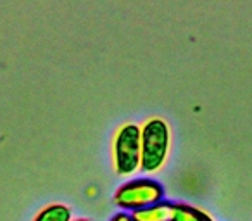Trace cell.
<instances>
[{"instance_id": "obj_2", "label": "cell", "mask_w": 252, "mask_h": 221, "mask_svg": "<svg viewBox=\"0 0 252 221\" xmlns=\"http://www.w3.org/2000/svg\"><path fill=\"white\" fill-rule=\"evenodd\" d=\"M142 166L140 126L125 123L112 138V169L119 176H131Z\"/></svg>"}, {"instance_id": "obj_4", "label": "cell", "mask_w": 252, "mask_h": 221, "mask_svg": "<svg viewBox=\"0 0 252 221\" xmlns=\"http://www.w3.org/2000/svg\"><path fill=\"white\" fill-rule=\"evenodd\" d=\"M173 206H175V202L162 200V202H159V204L145 207V209L133 211V213H130V214L133 221H171Z\"/></svg>"}, {"instance_id": "obj_1", "label": "cell", "mask_w": 252, "mask_h": 221, "mask_svg": "<svg viewBox=\"0 0 252 221\" xmlns=\"http://www.w3.org/2000/svg\"><path fill=\"white\" fill-rule=\"evenodd\" d=\"M140 147L144 173H158L166 164L171 149V130L162 118H151L140 126Z\"/></svg>"}, {"instance_id": "obj_6", "label": "cell", "mask_w": 252, "mask_h": 221, "mask_svg": "<svg viewBox=\"0 0 252 221\" xmlns=\"http://www.w3.org/2000/svg\"><path fill=\"white\" fill-rule=\"evenodd\" d=\"M73 220V213L71 207L66 204H49L42 211H38L33 221H71Z\"/></svg>"}, {"instance_id": "obj_7", "label": "cell", "mask_w": 252, "mask_h": 221, "mask_svg": "<svg viewBox=\"0 0 252 221\" xmlns=\"http://www.w3.org/2000/svg\"><path fill=\"white\" fill-rule=\"evenodd\" d=\"M109 221H133V220H131L130 213H125V211H121V213L114 214V216H112Z\"/></svg>"}, {"instance_id": "obj_8", "label": "cell", "mask_w": 252, "mask_h": 221, "mask_svg": "<svg viewBox=\"0 0 252 221\" xmlns=\"http://www.w3.org/2000/svg\"><path fill=\"white\" fill-rule=\"evenodd\" d=\"M71 221H90V220H87V218H76V220H71Z\"/></svg>"}, {"instance_id": "obj_3", "label": "cell", "mask_w": 252, "mask_h": 221, "mask_svg": "<svg viewBox=\"0 0 252 221\" xmlns=\"http://www.w3.org/2000/svg\"><path fill=\"white\" fill-rule=\"evenodd\" d=\"M114 204L125 213L145 209L164 200V187L152 178H137L123 183L112 197Z\"/></svg>"}, {"instance_id": "obj_5", "label": "cell", "mask_w": 252, "mask_h": 221, "mask_svg": "<svg viewBox=\"0 0 252 221\" xmlns=\"http://www.w3.org/2000/svg\"><path fill=\"white\" fill-rule=\"evenodd\" d=\"M171 221H214L213 216L206 211L199 209L190 204L178 202L173 206V220Z\"/></svg>"}]
</instances>
